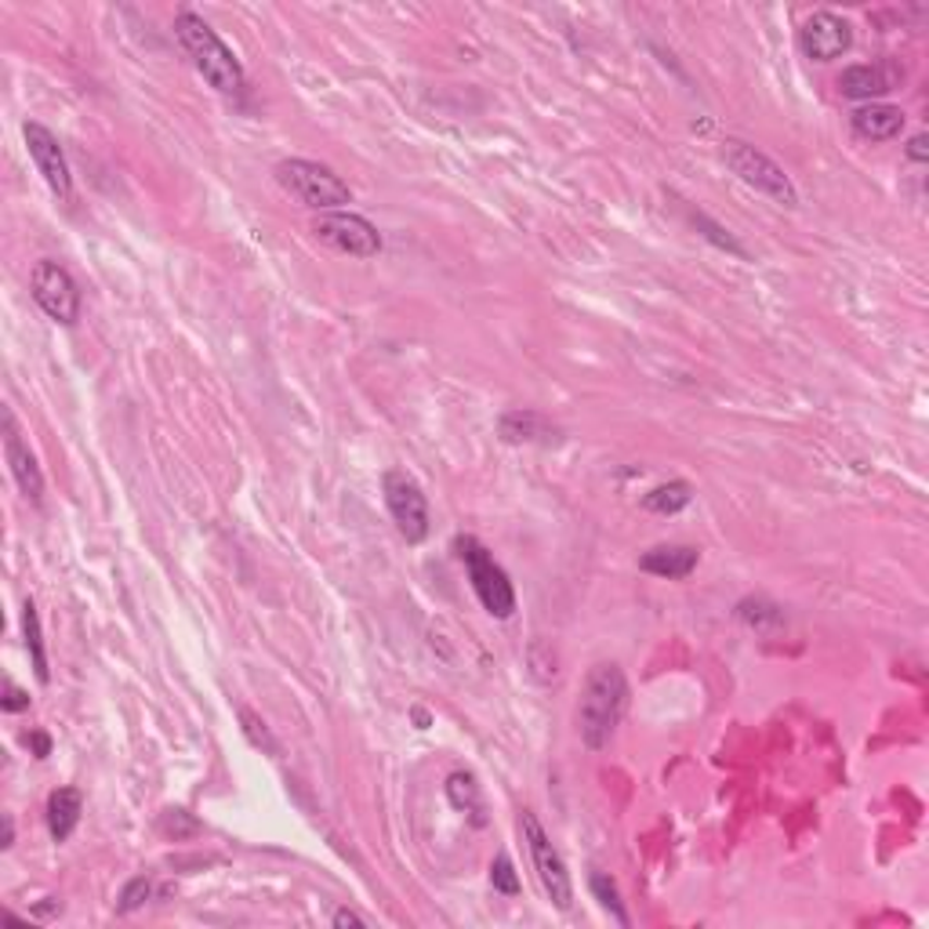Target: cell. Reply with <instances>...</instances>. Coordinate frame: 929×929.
Instances as JSON below:
<instances>
[{"mask_svg":"<svg viewBox=\"0 0 929 929\" xmlns=\"http://www.w3.org/2000/svg\"><path fill=\"white\" fill-rule=\"evenodd\" d=\"M628 709V679L618 664H596L577 701V734L588 752H603L614 741Z\"/></svg>","mask_w":929,"mask_h":929,"instance_id":"6da1fadb","label":"cell"},{"mask_svg":"<svg viewBox=\"0 0 929 929\" xmlns=\"http://www.w3.org/2000/svg\"><path fill=\"white\" fill-rule=\"evenodd\" d=\"M175 37L193 59L196 73L204 77L218 94H240L244 91V66L232 55V48L211 29L196 12H178L175 18Z\"/></svg>","mask_w":929,"mask_h":929,"instance_id":"7a4b0ae2","label":"cell"},{"mask_svg":"<svg viewBox=\"0 0 929 929\" xmlns=\"http://www.w3.org/2000/svg\"><path fill=\"white\" fill-rule=\"evenodd\" d=\"M272 175H277V186L283 193L316 211V215H323V211H345V204H353V189L327 164L291 156V161H280Z\"/></svg>","mask_w":929,"mask_h":929,"instance_id":"3957f363","label":"cell"},{"mask_svg":"<svg viewBox=\"0 0 929 929\" xmlns=\"http://www.w3.org/2000/svg\"><path fill=\"white\" fill-rule=\"evenodd\" d=\"M723 161L745 186H752L755 193L769 196L780 207H799V189L774 156H766L763 150H755V145H748L741 139H726Z\"/></svg>","mask_w":929,"mask_h":929,"instance_id":"277c9868","label":"cell"},{"mask_svg":"<svg viewBox=\"0 0 929 929\" xmlns=\"http://www.w3.org/2000/svg\"><path fill=\"white\" fill-rule=\"evenodd\" d=\"M454 548H458V559L465 563V570H469V581H472V593L480 596L483 610H487L491 618H512L516 614V588L509 574L494 563V556L483 548L476 537L461 534L458 542H454Z\"/></svg>","mask_w":929,"mask_h":929,"instance_id":"5b68a950","label":"cell"},{"mask_svg":"<svg viewBox=\"0 0 929 929\" xmlns=\"http://www.w3.org/2000/svg\"><path fill=\"white\" fill-rule=\"evenodd\" d=\"M520 831H523L526 850H531L537 882L545 886V893L552 896V904L559 907V912H570V904H574V882H570L563 853L552 847V839L545 836L542 820H537L531 810L520 813Z\"/></svg>","mask_w":929,"mask_h":929,"instance_id":"8992f818","label":"cell"},{"mask_svg":"<svg viewBox=\"0 0 929 929\" xmlns=\"http://www.w3.org/2000/svg\"><path fill=\"white\" fill-rule=\"evenodd\" d=\"M309 229L320 244L348 258H374L378 251H382V232H378V226H371L364 215H353V211H323V215L313 218Z\"/></svg>","mask_w":929,"mask_h":929,"instance_id":"52a82bcc","label":"cell"},{"mask_svg":"<svg viewBox=\"0 0 929 929\" xmlns=\"http://www.w3.org/2000/svg\"><path fill=\"white\" fill-rule=\"evenodd\" d=\"M382 491H385V509L393 516L399 537L407 545H421L429 537V501L421 494L418 480L407 476L404 469H389L385 480H382Z\"/></svg>","mask_w":929,"mask_h":929,"instance_id":"ba28073f","label":"cell"},{"mask_svg":"<svg viewBox=\"0 0 929 929\" xmlns=\"http://www.w3.org/2000/svg\"><path fill=\"white\" fill-rule=\"evenodd\" d=\"M29 291H34V302L40 305V313L55 323L73 327L80 320V288L77 280L69 277L66 266L51 258H40L34 272H29Z\"/></svg>","mask_w":929,"mask_h":929,"instance_id":"9c48e42d","label":"cell"},{"mask_svg":"<svg viewBox=\"0 0 929 929\" xmlns=\"http://www.w3.org/2000/svg\"><path fill=\"white\" fill-rule=\"evenodd\" d=\"M23 139H26V150H29V161L37 164V171L48 182L51 193H55L59 200H69L73 196V175H69L66 153H62L55 135H51L44 124L29 120V124H23Z\"/></svg>","mask_w":929,"mask_h":929,"instance_id":"30bf717a","label":"cell"},{"mask_svg":"<svg viewBox=\"0 0 929 929\" xmlns=\"http://www.w3.org/2000/svg\"><path fill=\"white\" fill-rule=\"evenodd\" d=\"M853 44V29L847 18L831 15V12H813L799 29V48L802 55L813 62H831L839 55H847Z\"/></svg>","mask_w":929,"mask_h":929,"instance_id":"8fae6325","label":"cell"},{"mask_svg":"<svg viewBox=\"0 0 929 929\" xmlns=\"http://www.w3.org/2000/svg\"><path fill=\"white\" fill-rule=\"evenodd\" d=\"M4 458L12 465V476L23 491L26 501L40 505L44 501V476H40V465L34 458V450L23 443V432H18V421L12 415V407H4Z\"/></svg>","mask_w":929,"mask_h":929,"instance_id":"7c38bea8","label":"cell"},{"mask_svg":"<svg viewBox=\"0 0 929 929\" xmlns=\"http://www.w3.org/2000/svg\"><path fill=\"white\" fill-rule=\"evenodd\" d=\"M904 80V69L890 66V62H871V66H850L842 69L839 77V91L842 99L853 102H875L882 94L896 91V84Z\"/></svg>","mask_w":929,"mask_h":929,"instance_id":"4fadbf2b","label":"cell"},{"mask_svg":"<svg viewBox=\"0 0 929 929\" xmlns=\"http://www.w3.org/2000/svg\"><path fill=\"white\" fill-rule=\"evenodd\" d=\"M850 128L864 142H890L904 131V113L886 102H864L850 113Z\"/></svg>","mask_w":929,"mask_h":929,"instance_id":"5bb4252c","label":"cell"},{"mask_svg":"<svg viewBox=\"0 0 929 929\" xmlns=\"http://www.w3.org/2000/svg\"><path fill=\"white\" fill-rule=\"evenodd\" d=\"M697 548L690 545H658L650 552L639 556V570H647L653 577H669V581H683L697 570Z\"/></svg>","mask_w":929,"mask_h":929,"instance_id":"9a60e30c","label":"cell"},{"mask_svg":"<svg viewBox=\"0 0 929 929\" xmlns=\"http://www.w3.org/2000/svg\"><path fill=\"white\" fill-rule=\"evenodd\" d=\"M84 799L77 788H55L48 796V831L55 842H66L80 825Z\"/></svg>","mask_w":929,"mask_h":929,"instance_id":"2e32d148","label":"cell"},{"mask_svg":"<svg viewBox=\"0 0 929 929\" xmlns=\"http://www.w3.org/2000/svg\"><path fill=\"white\" fill-rule=\"evenodd\" d=\"M447 799H450V806L454 810H461V813H469L472 817V825H487V817H483V799H480V785L476 780H472V774H461V769H454V774L447 777Z\"/></svg>","mask_w":929,"mask_h":929,"instance_id":"e0dca14e","label":"cell"},{"mask_svg":"<svg viewBox=\"0 0 929 929\" xmlns=\"http://www.w3.org/2000/svg\"><path fill=\"white\" fill-rule=\"evenodd\" d=\"M501 436L509 443H534V440L552 436V429H548V421L542 415H534V410H509V415L501 418Z\"/></svg>","mask_w":929,"mask_h":929,"instance_id":"ac0fdd59","label":"cell"},{"mask_svg":"<svg viewBox=\"0 0 929 929\" xmlns=\"http://www.w3.org/2000/svg\"><path fill=\"white\" fill-rule=\"evenodd\" d=\"M690 501H693L690 483L672 480V483H661V487H653L647 498H642V509H647V512H658V516H675V512H683Z\"/></svg>","mask_w":929,"mask_h":929,"instance_id":"d6986e66","label":"cell"},{"mask_svg":"<svg viewBox=\"0 0 929 929\" xmlns=\"http://www.w3.org/2000/svg\"><path fill=\"white\" fill-rule=\"evenodd\" d=\"M23 632H26V650H29V661H34L37 679L48 683L51 672H48V653H44V632H40V614H37L34 599L23 603Z\"/></svg>","mask_w":929,"mask_h":929,"instance_id":"ffe728a7","label":"cell"},{"mask_svg":"<svg viewBox=\"0 0 929 929\" xmlns=\"http://www.w3.org/2000/svg\"><path fill=\"white\" fill-rule=\"evenodd\" d=\"M737 618L745 621V625H752L759 632H769V628H780L785 625V610H780L777 603H769V599H741L737 603Z\"/></svg>","mask_w":929,"mask_h":929,"instance_id":"44dd1931","label":"cell"},{"mask_svg":"<svg viewBox=\"0 0 929 929\" xmlns=\"http://www.w3.org/2000/svg\"><path fill=\"white\" fill-rule=\"evenodd\" d=\"M593 893H596V901L607 907L610 915L618 918L621 926H628V912H625V904H621V893H618V886H614V879H610V875H603V871H596L593 875Z\"/></svg>","mask_w":929,"mask_h":929,"instance_id":"7402d4cb","label":"cell"},{"mask_svg":"<svg viewBox=\"0 0 929 929\" xmlns=\"http://www.w3.org/2000/svg\"><path fill=\"white\" fill-rule=\"evenodd\" d=\"M240 726H244V734H247V741L255 745V748H262V752H272L277 755L280 752V745H277V737L269 734V726L258 720L255 712L251 709H240Z\"/></svg>","mask_w":929,"mask_h":929,"instance_id":"603a6c76","label":"cell"},{"mask_svg":"<svg viewBox=\"0 0 929 929\" xmlns=\"http://www.w3.org/2000/svg\"><path fill=\"white\" fill-rule=\"evenodd\" d=\"M161 831L167 839H193V836H200V820L189 817L186 810H164L161 813Z\"/></svg>","mask_w":929,"mask_h":929,"instance_id":"cb8c5ba5","label":"cell"},{"mask_svg":"<svg viewBox=\"0 0 929 929\" xmlns=\"http://www.w3.org/2000/svg\"><path fill=\"white\" fill-rule=\"evenodd\" d=\"M150 896H153V882L145 879V875H135V879L120 890V901H116V912H120V915L139 912V907H142L145 901H150Z\"/></svg>","mask_w":929,"mask_h":929,"instance_id":"d4e9b609","label":"cell"},{"mask_svg":"<svg viewBox=\"0 0 929 929\" xmlns=\"http://www.w3.org/2000/svg\"><path fill=\"white\" fill-rule=\"evenodd\" d=\"M693 226H697V229H704V237H709L715 247L730 251V255H737V258H748V251H745L741 244H737V240H734L730 232H726L723 226H715V221H712L709 215H693Z\"/></svg>","mask_w":929,"mask_h":929,"instance_id":"484cf974","label":"cell"},{"mask_svg":"<svg viewBox=\"0 0 929 929\" xmlns=\"http://www.w3.org/2000/svg\"><path fill=\"white\" fill-rule=\"evenodd\" d=\"M491 886L494 890H501V893H520V879H516V868H512V861L505 857V853H498V857H494V864H491Z\"/></svg>","mask_w":929,"mask_h":929,"instance_id":"4316f807","label":"cell"},{"mask_svg":"<svg viewBox=\"0 0 929 929\" xmlns=\"http://www.w3.org/2000/svg\"><path fill=\"white\" fill-rule=\"evenodd\" d=\"M0 709H4V712H26L29 709V693L18 690L12 679H4V697H0Z\"/></svg>","mask_w":929,"mask_h":929,"instance_id":"83f0119b","label":"cell"},{"mask_svg":"<svg viewBox=\"0 0 929 929\" xmlns=\"http://www.w3.org/2000/svg\"><path fill=\"white\" fill-rule=\"evenodd\" d=\"M331 926H338V929H345V926L364 929V926H367V918H360L356 912H348V907H338V912L331 915Z\"/></svg>","mask_w":929,"mask_h":929,"instance_id":"f1b7e54d","label":"cell"},{"mask_svg":"<svg viewBox=\"0 0 929 929\" xmlns=\"http://www.w3.org/2000/svg\"><path fill=\"white\" fill-rule=\"evenodd\" d=\"M26 745L34 748L37 759H48V755H51V737H48V734H26Z\"/></svg>","mask_w":929,"mask_h":929,"instance_id":"f546056e","label":"cell"},{"mask_svg":"<svg viewBox=\"0 0 929 929\" xmlns=\"http://www.w3.org/2000/svg\"><path fill=\"white\" fill-rule=\"evenodd\" d=\"M907 156H912L915 164H926V156H929V150H926V135H915V139L907 142Z\"/></svg>","mask_w":929,"mask_h":929,"instance_id":"4dcf8cb0","label":"cell"},{"mask_svg":"<svg viewBox=\"0 0 929 929\" xmlns=\"http://www.w3.org/2000/svg\"><path fill=\"white\" fill-rule=\"evenodd\" d=\"M12 842H15V820H12V817H8V813H4V842H0V847H4V850H12Z\"/></svg>","mask_w":929,"mask_h":929,"instance_id":"1f68e13d","label":"cell"}]
</instances>
